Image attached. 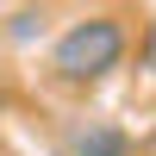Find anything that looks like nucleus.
<instances>
[{"label":"nucleus","instance_id":"nucleus-4","mask_svg":"<svg viewBox=\"0 0 156 156\" xmlns=\"http://www.w3.org/2000/svg\"><path fill=\"white\" fill-rule=\"evenodd\" d=\"M6 100H12V75L0 69V112H6Z\"/></svg>","mask_w":156,"mask_h":156},{"label":"nucleus","instance_id":"nucleus-3","mask_svg":"<svg viewBox=\"0 0 156 156\" xmlns=\"http://www.w3.org/2000/svg\"><path fill=\"white\" fill-rule=\"evenodd\" d=\"M137 69H150V81H156V12L144 19V31H137Z\"/></svg>","mask_w":156,"mask_h":156},{"label":"nucleus","instance_id":"nucleus-5","mask_svg":"<svg viewBox=\"0 0 156 156\" xmlns=\"http://www.w3.org/2000/svg\"><path fill=\"white\" fill-rule=\"evenodd\" d=\"M137 156H156V125L144 131V144H137Z\"/></svg>","mask_w":156,"mask_h":156},{"label":"nucleus","instance_id":"nucleus-2","mask_svg":"<svg viewBox=\"0 0 156 156\" xmlns=\"http://www.w3.org/2000/svg\"><path fill=\"white\" fill-rule=\"evenodd\" d=\"M131 131L125 125H112V119H81L69 131V156H131Z\"/></svg>","mask_w":156,"mask_h":156},{"label":"nucleus","instance_id":"nucleus-1","mask_svg":"<svg viewBox=\"0 0 156 156\" xmlns=\"http://www.w3.org/2000/svg\"><path fill=\"white\" fill-rule=\"evenodd\" d=\"M125 56H131L125 19L119 12H87V19H75L69 31L50 44V81L87 94V87H100L112 69H125Z\"/></svg>","mask_w":156,"mask_h":156}]
</instances>
